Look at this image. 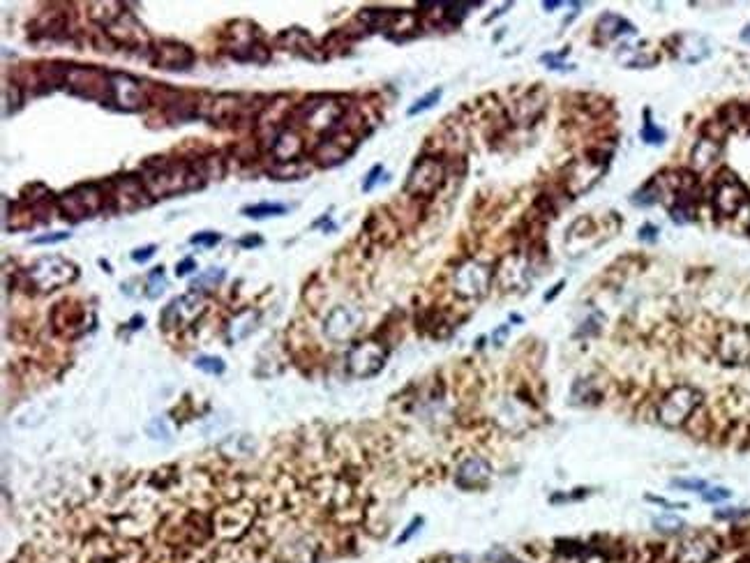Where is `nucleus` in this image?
Returning <instances> with one entry per match:
<instances>
[{
	"instance_id": "30",
	"label": "nucleus",
	"mask_w": 750,
	"mask_h": 563,
	"mask_svg": "<svg viewBox=\"0 0 750 563\" xmlns=\"http://www.w3.org/2000/svg\"><path fill=\"white\" fill-rule=\"evenodd\" d=\"M219 240H222L219 234H212V231H201V234L190 238V243L192 245H203V247H215Z\"/></svg>"
},
{
	"instance_id": "44",
	"label": "nucleus",
	"mask_w": 750,
	"mask_h": 563,
	"mask_svg": "<svg viewBox=\"0 0 750 563\" xmlns=\"http://www.w3.org/2000/svg\"><path fill=\"white\" fill-rule=\"evenodd\" d=\"M99 266H102V268H104V270H107V273H111V266H109V263L104 261V258H102V261H99Z\"/></svg>"
},
{
	"instance_id": "32",
	"label": "nucleus",
	"mask_w": 750,
	"mask_h": 563,
	"mask_svg": "<svg viewBox=\"0 0 750 563\" xmlns=\"http://www.w3.org/2000/svg\"><path fill=\"white\" fill-rule=\"evenodd\" d=\"M155 252H157V245H146V247H138V249H134V252H132V261H136V263H146L148 258H153V256H155Z\"/></svg>"
},
{
	"instance_id": "20",
	"label": "nucleus",
	"mask_w": 750,
	"mask_h": 563,
	"mask_svg": "<svg viewBox=\"0 0 750 563\" xmlns=\"http://www.w3.org/2000/svg\"><path fill=\"white\" fill-rule=\"evenodd\" d=\"M596 31H598V35L607 37V40H614V37L624 35V33H635V28L628 23L626 18L616 16V14H603L596 26Z\"/></svg>"
},
{
	"instance_id": "45",
	"label": "nucleus",
	"mask_w": 750,
	"mask_h": 563,
	"mask_svg": "<svg viewBox=\"0 0 750 563\" xmlns=\"http://www.w3.org/2000/svg\"><path fill=\"white\" fill-rule=\"evenodd\" d=\"M543 7L545 9H554V7H559V3H543Z\"/></svg>"
},
{
	"instance_id": "33",
	"label": "nucleus",
	"mask_w": 750,
	"mask_h": 563,
	"mask_svg": "<svg viewBox=\"0 0 750 563\" xmlns=\"http://www.w3.org/2000/svg\"><path fill=\"white\" fill-rule=\"evenodd\" d=\"M656 526H658L661 531H677L683 524H681V520H677V517H658V520H656Z\"/></svg>"
},
{
	"instance_id": "37",
	"label": "nucleus",
	"mask_w": 750,
	"mask_h": 563,
	"mask_svg": "<svg viewBox=\"0 0 750 563\" xmlns=\"http://www.w3.org/2000/svg\"><path fill=\"white\" fill-rule=\"evenodd\" d=\"M674 485L677 487H683V489H707V483L705 480H674Z\"/></svg>"
},
{
	"instance_id": "2",
	"label": "nucleus",
	"mask_w": 750,
	"mask_h": 563,
	"mask_svg": "<svg viewBox=\"0 0 750 563\" xmlns=\"http://www.w3.org/2000/svg\"><path fill=\"white\" fill-rule=\"evenodd\" d=\"M443 180H446V166H443L439 157H420L409 171L404 192L415 199H428L439 192Z\"/></svg>"
},
{
	"instance_id": "35",
	"label": "nucleus",
	"mask_w": 750,
	"mask_h": 563,
	"mask_svg": "<svg viewBox=\"0 0 750 563\" xmlns=\"http://www.w3.org/2000/svg\"><path fill=\"white\" fill-rule=\"evenodd\" d=\"M381 171H384V166H381V164L372 166V171L367 173V178H365V182H363V192H369V190L374 187L376 180H379V175H381Z\"/></svg>"
},
{
	"instance_id": "10",
	"label": "nucleus",
	"mask_w": 750,
	"mask_h": 563,
	"mask_svg": "<svg viewBox=\"0 0 750 563\" xmlns=\"http://www.w3.org/2000/svg\"><path fill=\"white\" fill-rule=\"evenodd\" d=\"M718 354L727 365H744L750 360V332L746 328H729L723 332Z\"/></svg>"
},
{
	"instance_id": "15",
	"label": "nucleus",
	"mask_w": 750,
	"mask_h": 563,
	"mask_svg": "<svg viewBox=\"0 0 750 563\" xmlns=\"http://www.w3.org/2000/svg\"><path fill=\"white\" fill-rule=\"evenodd\" d=\"M716 210L723 212V215H734L737 210H741V206L746 203V190L744 185L734 180V178H725L720 180L718 190H716Z\"/></svg>"
},
{
	"instance_id": "31",
	"label": "nucleus",
	"mask_w": 750,
	"mask_h": 563,
	"mask_svg": "<svg viewBox=\"0 0 750 563\" xmlns=\"http://www.w3.org/2000/svg\"><path fill=\"white\" fill-rule=\"evenodd\" d=\"M72 234L67 231H53V234H44L33 238V245H53V243H62V240H70Z\"/></svg>"
},
{
	"instance_id": "40",
	"label": "nucleus",
	"mask_w": 750,
	"mask_h": 563,
	"mask_svg": "<svg viewBox=\"0 0 750 563\" xmlns=\"http://www.w3.org/2000/svg\"><path fill=\"white\" fill-rule=\"evenodd\" d=\"M420 522H423V520H413V522H411V526H409V531H406L404 535H400V538H397V542H404V540H409V535H411V533L415 531V526H420Z\"/></svg>"
},
{
	"instance_id": "18",
	"label": "nucleus",
	"mask_w": 750,
	"mask_h": 563,
	"mask_svg": "<svg viewBox=\"0 0 750 563\" xmlns=\"http://www.w3.org/2000/svg\"><path fill=\"white\" fill-rule=\"evenodd\" d=\"M543 109H545V92L540 88H533L522 99L515 102V118L520 123H531L533 118L540 116Z\"/></svg>"
},
{
	"instance_id": "38",
	"label": "nucleus",
	"mask_w": 750,
	"mask_h": 563,
	"mask_svg": "<svg viewBox=\"0 0 750 563\" xmlns=\"http://www.w3.org/2000/svg\"><path fill=\"white\" fill-rule=\"evenodd\" d=\"M656 234H658V229L651 226V224H646V226L640 229V240H656Z\"/></svg>"
},
{
	"instance_id": "8",
	"label": "nucleus",
	"mask_w": 750,
	"mask_h": 563,
	"mask_svg": "<svg viewBox=\"0 0 750 563\" xmlns=\"http://www.w3.org/2000/svg\"><path fill=\"white\" fill-rule=\"evenodd\" d=\"M360 323H363V312L354 305H339V307L330 310L326 321H323V335L339 344V341H347L356 335Z\"/></svg>"
},
{
	"instance_id": "16",
	"label": "nucleus",
	"mask_w": 750,
	"mask_h": 563,
	"mask_svg": "<svg viewBox=\"0 0 750 563\" xmlns=\"http://www.w3.org/2000/svg\"><path fill=\"white\" fill-rule=\"evenodd\" d=\"M303 151V141L300 136L291 132V129H286V132H280L275 136V143H273V157L277 164H289V162H295V157L300 155Z\"/></svg>"
},
{
	"instance_id": "5",
	"label": "nucleus",
	"mask_w": 750,
	"mask_h": 563,
	"mask_svg": "<svg viewBox=\"0 0 750 563\" xmlns=\"http://www.w3.org/2000/svg\"><path fill=\"white\" fill-rule=\"evenodd\" d=\"M489 284H492V268L476 258L464 261L452 275V289L464 300L483 298L489 291Z\"/></svg>"
},
{
	"instance_id": "29",
	"label": "nucleus",
	"mask_w": 750,
	"mask_h": 563,
	"mask_svg": "<svg viewBox=\"0 0 750 563\" xmlns=\"http://www.w3.org/2000/svg\"><path fill=\"white\" fill-rule=\"evenodd\" d=\"M656 201H658V190H656V182L646 185L644 190L635 192V197H633L635 206H653Z\"/></svg>"
},
{
	"instance_id": "27",
	"label": "nucleus",
	"mask_w": 750,
	"mask_h": 563,
	"mask_svg": "<svg viewBox=\"0 0 750 563\" xmlns=\"http://www.w3.org/2000/svg\"><path fill=\"white\" fill-rule=\"evenodd\" d=\"M441 99V90L437 88V90H432V92H428V95H425V97H420V99H415L413 102V104L409 106V111H406V114H409V116H418V114H423V111H428V109H432L434 104H437V102Z\"/></svg>"
},
{
	"instance_id": "22",
	"label": "nucleus",
	"mask_w": 750,
	"mask_h": 563,
	"mask_svg": "<svg viewBox=\"0 0 750 563\" xmlns=\"http://www.w3.org/2000/svg\"><path fill=\"white\" fill-rule=\"evenodd\" d=\"M222 282H224V270H222V268H208V270H203L197 280L192 282V291L194 293L210 291V289H215V286H219Z\"/></svg>"
},
{
	"instance_id": "41",
	"label": "nucleus",
	"mask_w": 750,
	"mask_h": 563,
	"mask_svg": "<svg viewBox=\"0 0 750 563\" xmlns=\"http://www.w3.org/2000/svg\"><path fill=\"white\" fill-rule=\"evenodd\" d=\"M563 286H566V282H559V284H557V286H554V289H552L550 293H545V302H550V300L554 298V295H557V293H559V291L563 289Z\"/></svg>"
},
{
	"instance_id": "11",
	"label": "nucleus",
	"mask_w": 750,
	"mask_h": 563,
	"mask_svg": "<svg viewBox=\"0 0 750 563\" xmlns=\"http://www.w3.org/2000/svg\"><path fill=\"white\" fill-rule=\"evenodd\" d=\"M151 62L162 70H190L194 65V53L190 46L178 42H162L153 49Z\"/></svg>"
},
{
	"instance_id": "7",
	"label": "nucleus",
	"mask_w": 750,
	"mask_h": 563,
	"mask_svg": "<svg viewBox=\"0 0 750 563\" xmlns=\"http://www.w3.org/2000/svg\"><path fill=\"white\" fill-rule=\"evenodd\" d=\"M386 349L379 341H360L347 356V369L356 378H369L379 374L386 365Z\"/></svg>"
},
{
	"instance_id": "13",
	"label": "nucleus",
	"mask_w": 750,
	"mask_h": 563,
	"mask_svg": "<svg viewBox=\"0 0 750 563\" xmlns=\"http://www.w3.org/2000/svg\"><path fill=\"white\" fill-rule=\"evenodd\" d=\"M489 476H492V466H489V461L483 459V457H469L460 464L457 469V476H455V483L462 487V489H476V487H483Z\"/></svg>"
},
{
	"instance_id": "14",
	"label": "nucleus",
	"mask_w": 750,
	"mask_h": 563,
	"mask_svg": "<svg viewBox=\"0 0 750 563\" xmlns=\"http://www.w3.org/2000/svg\"><path fill=\"white\" fill-rule=\"evenodd\" d=\"M114 79V102L120 104V109L125 111H134L143 104V92L138 81L129 74H111Z\"/></svg>"
},
{
	"instance_id": "43",
	"label": "nucleus",
	"mask_w": 750,
	"mask_h": 563,
	"mask_svg": "<svg viewBox=\"0 0 750 563\" xmlns=\"http://www.w3.org/2000/svg\"><path fill=\"white\" fill-rule=\"evenodd\" d=\"M741 40H744V42H750V26L741 31Z\"/></svg>"
},
{
	"instance_id": "17",
	"label": "nucleus",
	"mask_w": 750,
	"mask_h": 563,
	"mask_svg": "<svg viewBox=\"0 0 750 563\" xmlns=\"http://www.w3.org/2000/svg\"><path fill=\"white\" fill-rule=\"evenodd\" d=\"M714 554H716V547L709 542L707 535H697V538H690L688 542H683V547L679 552V561L681 563H707Z\"/></svg>"
},
{
	"instance_id": "19",
	"label": "nucleus",
	"mask_w": 750,
	"mask_h": 563,
	"mask_svg": "<svg viewBox=\"0 0 750 563\" xmlns=\"http://www.w3.org/2000/svg\"><path fill=\"white\" fill-rule=\"evenodd\" d=\"M720 155V143L716 138H700L690 153V164L695 171H705L711 164L718 160Z\"/></svg>"
},
{
	"instance_id": "9",
	"label": "nucleus",
	"mask_w": 750,
	"mask_h": 563,
	"mask_svg": "<svg viewBox=\"0 0 750 563\" xmlns=\"http://www.w3.org/2000/svg\"><path fill=\"white\" fill-rule=\"evenodd\" d=\"M337 132L339 129L328 132L326 138L319 141L317 148H314V160H317L321 166H335L339 162H344L351 155V151H354V146H356L354 138H351L349 134H337Z\"/></svg>"
},
{
	"instance_id": "1",
	"label": "nucleus",
	"mask_w": 750,
	"mask_h": 563,
	"mask_svg": "<svg viewBox=\"0 0 750 563\" xmlns=\"http://www.w3.org/2000/svg\"><path fill=\"white\" fill-rule=\"evenodd\" d=\"M74 95L95 99L102 104L114 102V79L111 74L102 72L97 67H79V65H67L65 67V83Z\"/></svg>"
},
{
	"instance_id": "4",
	"label": "nucleus",
	"mask_w": 750,
	"mask_h": 563,
	"mask_svg": "<svg viewBox=\"0 0 750 563\" xmlns=\"http://www.w3.org/2000/svg\"><path fill=\"white\" fill-rule=\"evenodd\" d=\"M77 275H79V270L72 261L60 258V256H49V258L37 261L31 270H28V280L35 284V289L53 291V289H60V286H65V284H72L74 280H77Z\"/></svg>"
},
{
	"instance_id": "28",
	"label": "nucleus",
	"mask_w": 750,
	"mask_h": 563,
	"mask_svg": "<svg viewBox=\"0 0 750 563\" xmlns=\"http://www.w3.org/2000/svg\"><path fill=\"white\" fill-rule=\"evenodd\" d=\"M194 365H197L201 372L206 374H222L224 372V360L222 358H212V356H199L197 360H194Z\"/></svg>"
},
{
	"instance_id": "25",
	"label": "nucleus",
	"mask_w": 750,
	"mask_h": 563,
	"mask_svg": "<svg viewBox=\"0 0 750 563\" xmlns=\"http://www.w3.org/2000/svg\"><path fill=\"white\" fill-rule=\"evenodd\" d=\"M166 289V277H164V268H155V270L148 275L146 280V295L148 298H157L162 291Z\"/></svg>"
},
{
	"instance_id": "12",
	"label": "nucleus",
	"mask_w": 750,
	"mask_h": 563,
	"mask_svg": "<svg viewBox=\"0 0 750 563\" xmlns=\"http://www.w3.org/2000/svg\"><path fill=\"white\" fill-rule=\"evenodd\" d=\"M605 166H607L605 160H591V157H587V160H577L568 169V178H566L570 194L587 192L591 185H594L600 175H603Z\"/></svg>"
},
{
	"instance_id": "21",
	"label": "nucleus",
	"mask_w": 750,
	"mask_h": 563,
	"mask_svg": "<svg viewBox=\"0 0 750 563\" xmlns=\"http://www.w3.org/2000/svg\"><path fill=\"white\" fill-rule=\"evenodd\" d=\"M256 321H259V312H252V310L240 312L238 317L231 321V341L245 339L249 332L256 328Z\"/></svg>"
},
{
	"instance_id": "6",
	"label": "nucleus",
	"mask_w": 750,
	"mask_h": 563,
	"mask_svg": "<svg viewBox=\"0 0 750 563\" xmlns=\"http://www.w3.org/2000/svg\"><path fill=\"white\" fill-rule=\"evenodd\" d=\"M702 395L690 386H679L665 397L658 406V420L668 427H679V425L686 422L688 415L695 411V406L700 404Z\"/></svg>"
},
{
	"instance_id": "42",
	"label": "nucleus",
	"mask_w": 750,
	"mask_h": 563,
	"mask_svg": "<svg viewBox=\"0 0 750 563\" xmlns=\"http://www.w3.org/2000/svg\"><path fill=\"white\" fill-rule=\"evenodd\" d=\"M506 335H508V326H501V328L494 332V341H496V344H501V341L506 339Z\"/></svg>"
},
{
	"instance_id": "26",
	"label": "nucleus",
	"mask_w": 750,
	"mask_h": 563,
	"mask_svg": "<svg viewBox=\"0 0 750 563\" xmlns=\"http://www.w3.org/2000/svg\"><path fill=\"white\" fill-rule=\"evenodd\" d=\"M642 138H644V143H651V146L665 143V132L661 127H656V123L649 118V111H646V120H644V127H642Z\"/></svg>"
},
{
	"instance_id": "39",
	"label": "nucleus",
	"mask_w": 750,
	"mask_h": 563,
	"mask_svg": "<svg viewBox=\"0 0 750 563\" xmlns=\"http://www.w3.org/2000/svg\"><path fill=\"white\" fill-rule=\"evenodd\" d=\"M261 243H263V240L259 238V236H247V238L240 240V245H243V247H256V245H261Z\"/></svg>"
},
{
	"instance_id": "34",
	"label": "nucleus",
	"mask_w": 750,
	"mask_h": 563,
	"mask_svg": "<svg viewBox=\"0 0 750 563\" xmlns=\"http://www.w3.org/2000/svg\"><path fill=\"white\" fill-rule=\"evenodd\" d=\"M729 494H732V492H729V489H725V487H716V489H709V492H705L702 496H705V501H711V503H714V501H725V498H729Z\"/></svg>"
},
{
	"instance_id": "3",
	"label": "nucleus",
	"mask_w": 750,
	"mask_h": 563,
	"mask_svg": "<svg viewBox=\"0 0 750 563\" xmlns=\"http://www.w3.org/2000/svg\"><path fill=\"white\" fill-rule=\"evenodd\" d=\"M102 208H104V194L99 192V185L95 182L79 185V187H74L72 192L62 194L58 199V210L70 222H81L86 217H92Z\"/></svg>"
},
{
	"instance_id": "23",
	"label": "nucleus",
	"mask_w": 750,
	"mask_h": 563,
	"mask_svg": "<svg viewBox=\"0 0 750 563\" xmlns=\"http://www.w3.org/2000/svg\"><path fill=\"white\" fill-rule=\"evenodd\" d=\"M289 210L286 206H282V203H256V206H247L243 208V215L245 217H252V219H263V217H277V215H284V212Z\"/></svg>"
},
{
	"instance_id": "36",
	"label": "nucleus",
	"mask_w": 750,
	"mask_h": 563,
	"mask_svg": "<svg viewBox=\"0 0 750 563\" xmlns=\"http://www.w3.org/2000/svg\"><path fill=\"white\" fill-rule=\"evenodd\" d=\"M190 270H197V261H194L192 256L183 258V261H180L178 266H175V275H178V277H185V275H188Z\"/></svg>"
},
{
	"instance_id": "24",
	"label": "nucleus",
	"mask_w": 750,
	"mask_h": 563,
	"mask_svg": "<svg viewBox=\"0 0 750 563\" xmlns=\"http://www.w3.org/2000/svg\"><path fill=\"white\" fill-rule=\"evenodd\" d=\"M146 434H148V437H151L153 441H164V443H169L171 437H173L169 422H166V418H162V415H157V418H153L151 422H148Z\"/></svg>"
}]
</instances>
